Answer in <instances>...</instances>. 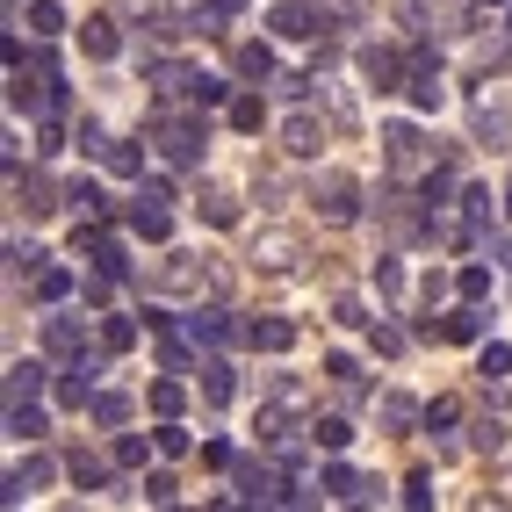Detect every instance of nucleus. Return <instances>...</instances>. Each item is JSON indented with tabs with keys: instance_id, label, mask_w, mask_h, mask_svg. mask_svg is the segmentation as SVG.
<instances>
[{
	"instance_id": "nucleus-48",
	"label": "nucleus",
	"mask_w": 512,
	"mask_h": 512,
	"mask_svg": "<svg viewBox=\"0 0 512 512\" xmlns=\"http://www.w3.org/2000/svg\"><path fill=\"white\" fill-rule=\"evenodd\" d=\"M73 145H80V152H87V159H101V152H109V138H101V123H94V116H87V123H80V138H73Z\"/></svg>"
},
{
	"instance_id": "nucleus-11",
	"label": "nucleus",
	"mask_w": 512,
	"mask_h": 512,
	"mask_svg": "<svg viewBox=\"0 0 512 512\" xmlns=\"http://www.w3.org/2000/svg\"><path fill=\"white\" fill-rule=\"evenodd\" d=\"M51 476H58V462H51V455H29V462H15V469H8V484H0V505L37 498V491L51 484Z\"/></svg>"
},
{
	"instance_id": "nucleus-35",
	"label": "nucleus",
	"mask_w": 512,
	"mask_h": 512,
	"mask_svg": "<svg viewBox=\"0 0 512 512\" xmlns=\"http://www.w3.org/2000/svg\"><path fill=\"white\" fill-rule=\"evenodd\" d=\"M195 109H231V80L224 73H195Z\"/></svg>"
},
{
	"instance_id": "nucleus-9",
	"label": "nucleus",
	"mask_w": 512,
	"mask_h": 512,
	"mask_svg": "<svg viewBox=\"0 0 512 512\" xmlns=\"http://www.w3.org/2000/svg\"><path fill=\"white\" fill-rule=\"evenodd\" d=\"M419 332H426V339H455V347H484V332H491V318H484V311H476V303L462 296V311H448L440 325L426 318Z\"/></svg>"
},
{
	"instance_id": "nucleus-8",
	"label": "nucleus",
	"mask_w": 512,
	"mask_h": 512,
	"mask_svg": "<svg viewBox=\"0 0 512 512\" xmlns=\"http://www.w3.org/2000/svg\"><path fill=\"white\" fill-rule=\"evenodd\" d=\"M498 202H505V195H498ZM498 202H491V188H484V181H469V188H462V246H491Z\"/></svg>"
},
{
	"instance_id": "nucleus-22",
	"label": "nucleus",
	"mask_w": 512,
	"mask_h": 512,
	"mask_svg": "<svg viewBox=\"0 0 512 512\" xmlns=\"http://www.w3.org/2000/svg\"><path fill=\"white\" fill-rule=\"evenodd\" d=\"M87 419L109 426V433H123V426H130V397H123V390H94V397H87Z\"/></svg>"
},
{
	"instance_id": "nucleus-19",
	"label": "nucleus",
	"mask_w": 512,
	"mask_h": 512,
	"mask_svg": "<svg viewBox=\"0 0 512 512\" xmlns=\"http://www.w3.org/2000/svg\"><path fill=\"white\" fill-rule=\"evenodd\" d=\"M246 347H253V354H289V347H296V325H289V318H253V325H246Z\"/></svg>"
},
{
	"instance_id": "nucleus-57",
	"label": "nucleus",
	"mask_w": 512,
	"mask_h": 512,
	"mask_svg": "<svg viewBox=\"0 0 512 512\" xmlns=\"http://www.w3.org/2000/svg\"><path fill=\"white\" fill-rule=\"evenodd\" d=\"M505 217H512V188H505Z\"/></svg>"
},
{
	"instance_id": "nucleus-47",
	"label": "nucleus",
	"mask_w": 512,
	"mask_h": 512,
	"mask_svg": "<svg viewBox=\"0 0 512 512\" xmlns=\"http://www.w3.org/2000/svg\"><path fill=\"white\" fill-rule=\"evenodd\" d=\"M505 448V426L498 419H476V455H498Z\"/></svg>"
},
{
	"instance_id": "nucleus-2",
	"label": "nucleus",
	"mask_w": 512,
	"mask_h": 512,
	"mask_svg": "<svg viewBox=\"0 0 512 512\" xmlns=\"http://www.w3.org/2000/svg\"><path fill=\"white\" fill-rule=\"evenodd\" d=\"M152 289H166V296H224L231 289V275L217 260H195V253H166L159 267H152Z\"/></svg>"
},
{
	"instance_id": "nucleus-16",
	"label": "nucleus",
	"mask_w": 512,
	"mask_h": 512,
	"mask_svg": "<svg viewBox=\"0 0 512 512\" xmlns=\"http://www.w3.org/2000/svg\"><path fill=\"white\" fill-rule=\"evenodd\" d=\"M296 253H303V238H296V231H260V246H253V260L267 267V275H289Z\"/></svg>"
},
{
	"instance_id": "nucleus-25",
	"label": "nucleus",
	"mask_w": 512,
	"mask_h": 512,
	"mask_svg": "<svg viewBox=\"0 0 512 512\" xmlns=\"http://www.w3.org/2000/svg\"><path fill=\"white\" fill-rule=\"evenodd\" d=\"M44 347H51V354H80V347H87V325H80V318H65V311L44 318Z\"/></svg>"
},
{
	"instance_id": "nucleus-18",
	"label": "nucleus",
	"mask_w": 512,
	"mask_h": 512,
	"mask_svg": "<svg viewBox=\"0 0 512 512\" xmlns=\"http://www.w3.org/2000/svg\"><path fill=\"white\" fill-rule=\"evenodd\" d=\"M80 51H87V58H116V51H123V22L87 15V22H80Z\"/></svg>"
},
{
	"instance_id": "nucleus-58",
	"label": "nucleus",
	"mask_w": 512,
	"mask_h": 512,
	"mask_svg": "<svg viewBox=\"0 0 512 512\" xmlns=\"http://www.w3.org/2000/svg\"><path fill=\"white\" fill-rule=\"evenodd\" d=\"M505 267H512V260H505Z\"/></svg>"
},
{
	"instance_id": "nucleus-7",
	"label": "nucleus",
	"mask_w": 512,
	"mask_h": 512,
	"mask_svg": "<svg viewBox=\"0 0 512 512\" xmlns=\"http://www.w3.org/2000/svg\"><path fill=\"white\" fill-rule=\"evenodd\" d=\"M311 202H318L325 224H354V217H361V181L339 174V166H325V174L311 181Z\"/></svg>"
},
{
	"instance_id": "nucleus-36",
	"label": "nucleus",
	"mask_w": 512,
	"mask_h": 512,
	"mask_svg": "<svg viewBox=\"0 0 512 512\" xmlns=\"http://www.w3.org/2000/svg\"><path fill=\"white\" fill-rule=\"evenodd\" d=\"M101 347L130 354V347H138V318H101Z\"/></svg>"
},
{
	"instance_id": "nucleus-21",
	"label": "nucleus",
	"mask_w": 512,
	"mask_h": 512,
	"mask_svg": "<svg viewBox=\"0 0 512 512\" xmlns=\"http://www.w3.org/2000/svg\"><path fill=\"white\" fill-rule=\"evenodd\" d=\"M44 390H51V368H44V361H15V368H8V404L44 397Z\"/></svg>"
},
{
	"instance_id": "nucleus-1",
	"label": "nucleus",
	"mask_w": 512,
	"mask_h": 512,
	"mask_svg": "<svg viewBox=\"0 0 512 512\" xmlns=\"http://www.w3.org/2000/svg\"><path fill=\"white\" fill-rule=\"evenodd\" d=\"M152 145H159V159L166 166H188L202 159V145H210V109H195V116H174V101H159L152 109Z\"/></svg>"
},
{
	"instance_id": "nucleus-17",
	"label": "nucleus",
	"mask_w": 512,
	"mask_h": 512,
	"mask_svg": "<svg viewBox=\"0 0 512 512\" xmlns=\"http://www.w3.org/2000/svg\"><path fill=\"white\" fill-rule=\"evenodd\" d=\"M152 87H159V101H195V65H181V58H152Z\"/></svg>"
},
{
	"instance_id": "nucleus-41",
	"label": "nucleus",
	"mask_w": 512,
	"mask_h": 512,
	"mask_svg": "<svg viewBox=\"0 0 512 512\" xmlns=\"http://www.w3.org/2000/svg\"><path fill=\"white\" fill-rule=\"evenodd\" d=\"M152 440H159V455H166V462H181V455H188V433H181V419H159V433H152Z\"/></svg>"
},
{
	"instance_id": "nucleus-15",
	"label": "nucleus",
	"mask_w": 512,
	"mask_h": 512,
	"mask_svg": "<svg viewBox=\"0 0 512 512\" xmlns=\"http://www.w3.org/2000/svg\"><path fill=\"white\" fill-rule=\"evenodd\" d=\"M469 130H476V145H491V152H498V145L512 138V116L498 109V101H484V94H476V101H469Z\"/></svg>"
},
{
	"instance_id": "nucleus-40",
	"label": "nucleus",
	"mask_w": 512,
	"mask_h": 512,
	"mask_svg": "<svg viewBox=\"0 0 512 512\" xmlns=\"http://www.w3.org/2000/svg\"><path fill=\"white\" fill-rule=\"evenodd\" d=\"M505 368H512V347H498V339H484V354H476V375H484V383H498Z\"/></svg>"
},
{
	"instance_id": "nucleus-56",
	"label": "nucleus",
	"mask_w": 512,
	"mask_h": 512,
	"mask_svg": "<svg viewBox=\"0 0 512 512\" xmlns=\"http://www.w3.org/2000/svg\"><path fill=\"white\" fill-rule=\"evenodd\" d=\"M484 8H512V0H484Z\"/></svg>"
},
{
	"instance_id": "nucleus-26",
	"label": "nucleus",
	"mask_w": 512,
	"mask_h": 512,
	"mask_svg": "<svg viewBox=\"0 0 512 512\" xmlns=\"http://www.w3.org/2000/svg\"><path fill=\"white\" fill-rule=\"evenodd\" d=\"M224 116H231V130H246V138H260V123H267V101H260L253 87H246V94H231V109H224Z\"/></svg>"
},
{
	"instance_id": "nucleus-20",
	"label": "nucleus",
	"mask_w": 512,
	"mask_h": 512,
	"mask_svg": "<svg viewBox=\"0 0 512 512\" xmlns=\"http://www.w3.org/2000/svg\"><path fill=\"white\" fill-rule=\"evenodd\" d=\"M231 73L238 80H275V51H267V44H231Z\"/></svg>"
},
{
	"instance_id": "nucleus-24",
	"label": "nucleus",
	"mask_w": 512,
	"mask_h": 512,
	"mask_svg": "<svg viewBox=\"0 0 512 512\" xmlns=\"http://www.w3.org/2000/svg\"><path fill=\"white\" fill-rule=\"evenodd\" d=\"M130 231H138V238H152V246H166V231H174V217H166L159 202H138V195H130Z\"/></svg>"
},
{
	"instance_id": "nucleus-54",
	"label": "nucleus",
	"mask_w": 512,
	"mask_h": 512,
	"mask_svg": "<svg viewBox=\"0 0 512 512\" xmlns=\"http://www.w3.org/2000/svg\"><path fill=\"white\" fill-rule=\"evenodd\" d=\"M404 505H433V476H412V484H404Z\"/></svg>"
},
{
	"instance_id": "nucleus-14",
	"label": "nucleus",
	"mask_w": 512,
	"mask_h": 512,
	"mask_svg": "<svg viewBox=\"0 0 512 512\" xmlns=\"http://www.w3.org/2000/svg\"><path fill=\"white\" fill-rule=\"evenodd\" d=\"M318 145H325V123H318L311 109H296V116L282 123V152H289V159H318Z\"/></svg>"
},
{
	"instance_id": "nucleus-49",
	"label": "nucleus",
	"mask_w": 512,
	"mask_h": 512,
	"mask_svg": "<svg viewBox=\"0 0 512 512\" xmlns=\"http://www.w3.org/2000/svg\"><path fill=\"white\" fill-rule=\"evenodd\" d=\"M231 462H238V455L224 448V440H202V469H231Z\"/></svg>"
},
{
	"instance_id": "nucleus-43",
	"label": "nucleus",
	"mask_w": 512,
	"mask_h": 512,
	"mask_svg": "<svg viewBox=\"0 0 512 512\" xmlns=\"http://www.w3.org/2000/svg\"><path fill=\"white\" fill-rule=\"evenodd\" d=\"M8 267H15V275H29V282H37L44 253H37V246H22V238H8Z\"/></svg>"
},
{
	"instance_id": "nucleus-46",
	"label": "nucleus",
	"mask_w": 512,
	"mask_h": 512,
	"mask_svg": "<svg viewBox=\"0 0 512 512\" xmlns=\"http://www.w3.org/2000/svg\"><path fill=\"white\" fill-rule=\"evenodd\" d=\"M145 498H152V505H174V498H181V484H174L166 469H152V476H145Z\"/></svg>"
},
{
	"instance_id": "nucleus-28",
	"label": "nucleus",
	"mask_w": 512,
	"mask_h": 512,
	"mask_svg": "<svg viewBox=\"0 0 512 512\" xmlns=\"http://www.w3.org/2000/svg\"><path fill=\"white\" fill-rule=\"evenodd\" d=\"M231 390H238L231 361H224V354H210V361H202V397H210V404H231Z\"/></svg>"
},
{
	"instance_id": "nucleus-13",
	"label": "nucleus",
	"mask_w": 512,
	"mask_h": 512,
	"mask_svg": "<svg viewBox=\"0 0 512 512\" xmlns=\"http://www.w3.org/2000/svg\"><path fill=\"white\" fill-rule=\"evenodd\" d=\"M188 332L202 339V347H224V339H246V325H231L224 303H195L188 311Z\"/></svg>"
},
{
	"instance_id": "nucleus-3",
	"label": "nucleus",
	"mask_w": 512,
	"mask_h": 512,
	"mask_svg": "<svg viewBox=\"0 0 512 512\" xmlns=\"http://www.w3.org/2000/svg\"><path fill=\"white\" fill-rule=\"evenodd\" d=\"M383 159H390V174H397V181H426L433 166H440V152L426 145V130H419V123H383Z\"/></svg>"
},
{
	"instance_id": "nucleus-4",
	"label": "nucleus",
	"mask_w": 512,
	"mask_h": 512,
	"mask_svg": "<svg viewBox=\"0 0 512 512\" xmlns=\"http://www.w3.org/2000/svg\"><path fill=\"white\" fill-rule=\"evenodd\" d=\"M101 354H109V347H101ZM101 354H65V368L51 375V397L65 404V412H87V397L101 390V375H109V361H101Z\"/></svg>"
},
{
	"instance_id": "nucleus-38",
	"label": "nucleus",
	"mask_w": 512,
	"mask_h": 512,
	"mask_svg": "<svg viewBox=\"0 0 512 512\" xmlns=\"http://www.w3.org/2000/svg\"><path fill=\"white\" fill-rule=\"evenodd\" d=\"M202 217H210L217 231H231V224H238V202H231L224 188H202Z\"/></svg>"
},
{
	"instance_id": "nucleus-37",
	"label": "nucleus",
	"mask_w": 512,
	"mask_h": 512,
	"mask_svg": "<svg viewBox=\"0 0 512 512\" xmlns=\"http://www.w3.org/2000/svg\"><path fill=\"white\" fill-rule=\"evenodd\" d=\"M65 202H73L80 217H109V195H101L94 181H73V188H65Z\"/></svg>"
},
{
	"instance_id": "nucleus-39",
	"label": "nucleus",
	"mask_w": 512,
	"mask_h": 512,
	"mask_svg": "<svg viewBox=\"0 0 512 512\" xmlns=\"http://www.w3.org/2000/svg\"><path fill=\"white\" fill-rule=\"evenodd\" d=\"M455 289H462L469 303H484V296H491V267H484V260H469L462 275H455Z\"/></svg>"
},
{
	"instance_id": "nucleus-44",
	"label": "nucleus",
	"mask_w": 512,
	"mask_h": 512,
	"mask_svg": "<svg viewBox=\"0 0 512 512\" xmlns=\"http://www.w3.org/2000/svg\"><path fill=\"white\" fill-rule=\"evenodd\" d=\"M455 419H462V404H455V397H433V404H426V426H433V433H448Z\"/></svg>"
},
{
	"instance_id": "nucleus-5",
	"label": "nucleus",
	"mask_w": 512,
	"mask_h": 512,
	"mask_svg": "<svg viewBox=\"0 0 512 512\" xmlns=\"http://www.w3.org/2000/svg\"><path fill=\"white\" fill-rule=\"evenodd\" d=\"M231 484H238V498H246V505H289L296 476H282L267 455H238V462H231Z\"/></svg>"
},
{
	"instance_id": "nucleus-27",
	"label": "nucleus",
	"mask_w": 512,
	"mask_h": 512,
	"mask_svg": "<svg viewBox=\"0 0 512 512\" xmlns=\"http://www.w3.org/2000/svg\"><path fill=\"white\" fill-rule=\"evenodd\" d=\"M29 289H37V303H65V296H73L80 282H73V267H51V260H44V267H37V282H29Z\"/></svg>"
},
{
	"instance_id": "nucleus-10",
	"label": "nucleus",
	"mask_w": 512,
	"mask_h": 512,
	"mask_svg": "<svg viewBox=\"0 0 512 512\" xmlns=\"http://www.w3.org/2000/svg\"><path fill=\"white\" fill-rule=\"evenodd\" d=\"M404 65H412V51H390V44H368V51H361V80H368L375 94H397V87H404Z\"/></svg>"
},
{
	"instance_id": "nucleus-30",
	"label": "nucleus",
	"mask_w": 512,
	"mask_h": 512,
	"mask_svg": "<svg viewBox=\"0 0 512 512\" xmlns=\"http://www.w3.org/2000/svg\"><path fill=\"white\" fill-rule=\"evenodd\" d=\"M29 29H37V44L65 37V8H58V0H29Z\"/></svg>"
},
{
	"instance_id": "nucleus-12",
	"label": "nucleus",
	"mask_w": 512,
	"mask_h": 512,
	"mask_svg": "<svg viewBox=\"0 0 512 512\" xmlns=\"http://www.w3.org/2000/svg\"><path fill=\"white\" fill-rule=\"evenodd\" d=\"M267 22H275V37H289V44H311L325 29V15L303 8V0H275V15H267Z\"/></svg>"
},
{
	"instance_id": "nucleus-53",
	"label": "nucleus",
	"mask_w": 512,
	"mask_h": 512,
	"mask_svg": "<svg viewBox=\"0 0 512 512\" xmlns=\"http://www.w3.org/2000/svg\"><path fill=\"white\" fill-rule=\"evenodd\" d=\"M375 354H404V332L397 325H375Z\"/></svg>"
},
{
	"instance_id": "nucleus-45",
	"label": "nucleus",
	"mask_w": 512,
	"mask_h": 512,
	"mask_svg": "<svg viewBox=\"0 0 512 512\" xmlns=\"http://www.w3.org/2000/svg\"><path fill=\"white\" fill-rule=\"evenodd\" d=\"M375 289L397 303V296H404V267H397V260H375Z\"/></svg>"
},
{
	"instance_id": "nucleus-33",
	"label": "nucleus",
	"mask_w": 512,
	"mask_h": 512,
	"mask_svg": "<svg viewBox=\"0 0 512 512\" xmlns=\"http://www.w3.org/2000/svg\"><path fill=\"white\" fill-rule=\"evenodd\" d=\"M65 476H73V484H80V491H101V484H109V462H101V455H87V448H80L73 462H65Z\"/></svg>"
},
{
	"instance_id": "nucleus-50",
	"label": "nucleus",
	"mask_w": 512,
	"mask_h": 512,
	"mask_svg": "<svg viewBox=\"0 0 512 512\" xmlns=\"http://www.w3.org/2000/svg\"><path fill=\"white\" fill-rule=\"evenodd\" d=\"M325 375H332V383H347V375H361V361L354 354H325Z\"/></svg>"
},
{
	"instance_id": "nucleus-55",
	"label": "nucleus",
	"mask_w": 512,
	"mask_h": 512,
	"mask_svg": "<svg viewBox=\"0 0 512 512\" xmlns=\"http://www.w3.org/2000/svg\"><path fill=\"white\" fill-rule=\"evenodd\" d=\"M505 44H512V8H505Z\"/></svg>"
},
{
	"instance_id": "nucleus-51",
	"label": "nucleus",
	"mask_w": 512,
	"mask_h": 512,
	"mask_svg": "<svg viewBox=\"0 0 512 512\" xmlns=\"http://www.w3.org/2000/svg\"><path fill=\"white\" fill-rule=\"evenodd\" d=\"M138 202H159L166 210V202H174V181H138Z\"/></svg>"
},
{
	"instance_id": "nucleus-6",
	"label": "nucleus",
	"mask_w": 512,
	"mask_h": 512,
	"mask_svg": "<svg viewBox=\"0 0 512 512\" xmlns=\"http://www.w3.org/2000/svg\"><path fill=\"white\" fill-rule=\"evenodd\" d=\"M404 94H412L419 116H440L448 109V80H440V51L412 44V65H404Z\"/></svg>"
},
{
	"instance_id": "nucleus-23",
	"label": "nucleus",
	"mask_w": 512,
	"mask_h": 512,
	"mask_svg": "<svg viewBox=\"0 0 512 512\" xmlns=\"http://www.w3.org/2000/svg\"><path fill=\"white\" fill-rule=\"evenodd\" d=\"M375 419H383L390 433H412V426H419L426 412H419V404H412V397H404V390H383V404H375Z\"/></svg>"
},
{
	"instance_id": "nucleus-32",
	"label": "nucleus",
	"mask_w": 512,
	"mask_h": 512,
	"mask_svg": "<svg viewBox=\"0 0 512 512\" xmlns=\"http://www.w3.org/2000/svg\"><path fill=\"white\" fill-rule=\"evenodd\" d=\"M8 433H15V440H44V412H37V397L8 404Z\"/></svg>"
},
{
	"instance_id": "nucleus-29",
	"label": "nucleus",
	"mask_w": 512,
	"mask_h": 512,
	"mask_svg": "<svg viewBox=\"0 0 512 512\" xmlns=\"http://www.w3.org/2000/svg\"><path fill=\"white\" fill-rule=\"evenodd\" d=\"M311 440H318L325 455H347V448H354V419H339V412H325V419L311 426Z\"/></svg>"
},
{
	"instance_id": "nucleus-34",
	"label": "nucleus",
	"mask_w": 512,
	"mask_h": 512,
	"mask_svg": "<svg viewBox=\"0 0 512 512\" xmlns=\"http://www.w3.org/2000/svg\"><path fill=\"white\" fill-rule=\"evenodd\" d=\"M101 166L123 174V181H145V152H138V145H109V152H101Z\"/></svg>"
},
{
	"instance_id": "nucleus-42",
	"label": "nucleus",
	"mask_w": 512,
	"mask_h": 512,
	"mask_svg": "<svg viewBox=\"0 0 512 512\" xmlns=\"http://www.w3.org/2000/svg\"><path fill=\"white\" fill-rule=\"evenodd\" d=\"M181 404H188L181 383H152V412H159V419H181Z\"/></svg>"
},
{
	"instance_id": "nucleus-52",
	"label": "nucleus",
	"mask_w": 512,
	"mask_h": 512,
	"mask_svg": "<svg viewBox=\"0 0 512 512\" xmlns=\"http://www.w3.org/2000/svg\"><path fill=\"white\" fill-rule=\"evenodd\" d=\"M332 318H339V325H375V318H361V303H354V296H339V303H332Z\"/></svg>"
},
{
	"instance_id": "nucleus-31",
	"label": "nucleus",
	"mask_w": 512,
	"mask_h": 512,
	"mask_svg": "<svg viewBox=\"0 0 512 512\" xmlns=\"http://www.w3.org/2000/svg\"><path fill=\"white\" fill-rule=\"evenodd\" d=\"M145 455H159V440H138V433H116V448H109V462H116V469H145Z\"/></svg>"
}]
</instances>
